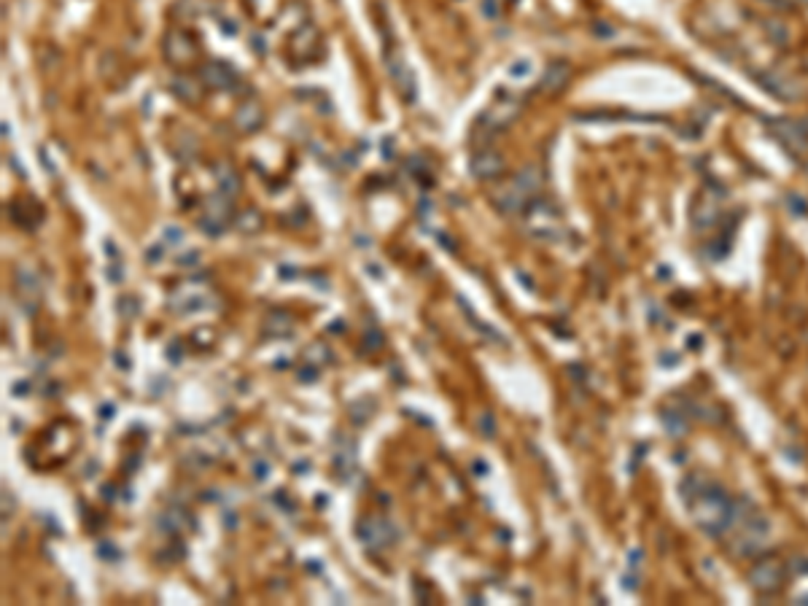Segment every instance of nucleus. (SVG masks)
Here are the masks:
<instances>
[{"mask_svg": "<svg viewBox=\"0 0 808 606\" xmlns=\"http://www.w3.org/2000/svg\"><path fill=\"white\" fill-rule=\"evenodd\" d=\"M199 262H202V253L199 251H186V253H181L175 259V265L183 267V269H195V267H199Z\"/></svg>", "mask_w": 808, "mask_h": 606, "instance_id": "28", "label": "nucleus"}, {"mask_svg": "<svg viewBox=\"0 0 808 606\" xmlns=\"http://www.w3.org/2000/svg\"><path fill=\"white\" fill-rule=\"evenodd\" d=\"M526 229L534 238H553L558 232V213L550 202L537 199L526 208Z\"/></svg>", "mask_w": 808, "mask_h": 606, "instance_id": "5", "label": "nucleus"}, {"mask_svg": "<svg viewBox=\"0 0 808 606\" xmlns=\"http://www.w3.org/2000/svg\"><path fill=\"white\" fill-rule=\"evenodd\" d=\"M305 359L310 364H316V366H321V364L332 362V350L323 345V342H316V345H310L307 350H305Z\"/></svg>", "mask_w": 808, "mask_h": 606, "instance_id": "24", "label": "nucleus"}, {"mask_svg": "<svg viewBox=\"0 0 808 606\" xmlns=\"http://www.w3.org/2000/svg\"><path fill=\"white\" fill-rule=\"evenodd\" d=\"M224 526H226V528H235V526H237V515H235V512L224 515Z\"/></svg>", "mask_w": 808, "mask_h": 606, "instance_id": "39", "label": "nucleus"}, {"mask_svg": "<svg viewBox=\"0 0 808 606\" xmlns=\"http://www.w3.org/2000/svg\"><path fill=\"white\" fill-rule=\"evenodd\" d=\"M189 526H192V520H189V515L183 509H165L156 517V528L165 533H178L183 528H189Z\"/></svg>", "mask_w": 808, "mask_h": 606, "instance_id": "17", "label": "nucleus"}, {"mask_svg": "<svg viewBox=\"0 0 808 606\" xmlns=\"http://www.w3.org/2000/svg\"><path fill=\"white\" fill-rule=\"evenodd\" d=\"M264 335L269 339L291 337L294 335V318L286 310H269V315L264 318Z\"/></svg>", "mask_w": 808, "mask_h": 606, "instance_id": "14", "label": "nucleus"}, {"mask_svg": "<svg viewBox=\"0 0 808 606\" xmlns=\"http://www.w3.org/2000/svg\"><path fill=\"white\" fill-rule=\"evenodd\" d=\"M343 321H332V326H329V332H343Z\"/></svg>", "mask_w": 808, "mask_h": 606, "instance_id": "42", "label": "nucleus"}, {"mask_svg": "<svg viewBox=\"0 0 808 606\" xmlns=\"http://www.w3.org/2000/svg\"><path fill=\"white\" fill-rule=\"evenodd\" d=\"M98 555L105 558V560H116V558H119V550H116L111 542H102V544H98Z\"/></svg>", "mask_w": 808, "mask_h": 606, "instance_id": "35", "label": "nucleus"}, {"mask_svg": "<svg viewBox=\"0 0 808 606\" xmlns=\"http://www.w3.org/2000/svg\"><path fill=\"white\" fill-rule=\"evenodd\" d=\"M205 216H213L219 218V221H224V224H232L235 221V211H232V197H226V194H210L208 199H205V211H202Z\"/></svg>", "mask_w": 808, "mask_h": 606, "instance_id": "16", "label": "nucleus"}, {"mask_svg": "<svg viewBox=\"0 0 808 606\" xmlns=\"http://www.w3.org/2000/svg\"><path fill=\"white\" fill-rule=\"evenodd\" d=\"M477 426H480V434H483V436H493V434H496V420H493V415H490V412H483V415H480Z\"/></svg>", "mask_w": 808, "mask_h": 606, "instance_id": "30", "label": "nucleus"}, {"mask_svg": "<svg viewBox=\"0 0 808 606\" xmlns=\"http://www.w3.org/2000/svg\"><path fill=\"white\" fill-rule=\"evenodd\" d=\"M170 92L183 103H197L202 97V87H197L189 75H175L170 78Z\"/></svg>", "mask_w": 808, "mask_h": 606, "instance_id": "19", "label": "nucleus"}, {"mask_svg": "<svg viewBox=\"0 0 808 606\" xmlns=\"http://www.w3.org/2000/svg\"><path fill=\"white\" fill-rule=\"evenodd\" d=\"M111 415H114V407H111V404H105V407H102V418H111Z\"/></svg>", "mask_w": 808, "mask_h": 606, "instance_id": "44", "label": "nucleus"}, {"mask_svg": "<svg viewBox=\"0 0 808 606\" xmlns=\"http://www.w3.org/2000/svg\"><path fill=\"white\" fill-rule=\"evenodd\" d=\"M334 469L340 472L343 480H348L356 472V442H350L348 436L337 439V447H334Z\"/></svg>", "mask_w": 808, "mask_h": 606, "instance_id": "13", "label": "nucleus"}, {"mask_svg": "<svg viewBox=\"0 0 808 606\" xmlns=\"http://www.w3.org/2000/svg\"><path fill=\"white\" fill-rule=\"evenodd\" d=\"M437 240H440V245H445L447 251H456V245L447 240V235H437Z\"/></svg>", "mask_w": 808, "mask_h": 606, "instance_id": "40", "label": "nucleus"}, {"mask_svg": "<svg viewBox=\"0 0 808 606\" xmlns=\"http://www.w3.org/2000/svg\"><path fill=\"white\" fill-rule=\"evenodd\" d=\"M289 44H291V57H294L296 62H313V60H318L321 54H323L321 35L313 24H302L294 35H291Z\"/></svg>", "mask_w": 808, "mask_h": 606, "instance_id": "6", "label": "nucleus"}, {"mask_svg": "<svg viewBox=\"0 0 808 606\" xmlns=\"http://www.w3.org/2000/svg\"><path fill=\"white\" fill-rule=\"evenodd\" d=\"M221 30H224L226 35H237V24L232 22V19H221Z\"/></svg>", "mask_w": 808, "mask_h": 606, "instance_id": "38", "label": "nucleus"}, {"mask_svg": "<svg viewBox=\"0 0 808 606\" xmlns=\"http://www.w3.org/2000/svg\"><path fill=\"white\" fill-rule=\"evenodd\" d=\"M165 248H168V245H165L162 240L156 242V245H151V248L146 251V262H148V265H156V262L165 256Z\"/></svg>", "mask_w": 808, "mask_h": 606, "instance_id": "33", "label": "nucleus"}, {"mask_svg": "<svg viewBox=\"0 0 808 606\" xmlns=\"http://www.w3.org/2000/svg\"><path fill=\"white\" fill-rule=\"evenodd\" d=\"M526 202H528V194L523 192V189H520L514 181L493 192V205H496V208H499V213H504V216L520 213V211L526 208Z\"/></svg>", "mask_w": 808, "mask_h": 606, "instance_id": "10", "label": "nucleus"}, {"mask_svg": "<svg viewBox=\"0 0 808 606\" xmlns=\"http://www.w3.org/2000/svg\"><path fill=\"white\" fill-rule=\"evenodd\" d=\"M199 81L208 87V89H229L235 81H237V71L229 65V62H205L199 68Z\"/></svg>", "mask_w": 808, "mask_h": 606, "instance_id": "9", "label": "nucleus"}, {"mask_svg": "<svg viewBox=\"0 0 808 606\" xmlns=\"http://www.w3.org/2000/svg\"><path fill=\"white\" fill-rule=\"evenodd\" d=\"M17 289L22 291L25 299H35L41 294V280H38V272L33 267L27 265L17 267Z\"/></svg>", "mask_w": 808, "mask_h": 606, "instance_id": "18", "label": "nucleus"}, {"mask_svg": "<svg viewBox=\"0 0 808 606\" xmlns=\"http://www.w3.org/2000/svg\"><path fill=\"white\" fill-rule=\"evenodd\" d=\"M168 359L170 362H181V348H178V342H172V345H168Z\"/></svg>", "mask_w": 808, "mask_h": 606, "instance_id": "37", "label": "nucleus"}, {"mask_svg": "<svg viewBox=\"0 0 808 606\" xmlns=\"http://www.w3.org/2000/svg\"><path fill=\"white\" fill-rule=\"evenodd\" d=\"M253 48H256V51H259V54H262V51H264V46H262V38H259V35H256V38H253Z\"/></svg>", "mask_w": 808, "mask_h": 606, "instance_id": "43", "label": "nucleus"}, {"mask_svg": "<svg viewBox=\"0 0 808 606\" xmlns=\"http://www.w3.org/2000/svg\"><path fill=\"white\" fill-rule=\"evenodd\" d=\"M168 308L178 315H192V313H202V310L219 308V299H216V294L210 291V286L205 280L192 278V280L178 283L168 294Z\"/></svg>", "mask_w": 808, "mask_h": 606, "instance_id": "1", "label": "nucleus"}, {"mask_svg": "<svg viewBox=\"0 0 808 606\" xmlns=\"http://www.w3.org/2000/svg\"><path fill=\"white\" fill-rule=\"evenodd\" d=\"M296 375H299V380H302V383H313V380H318V369H316V364H307V366H302Z\"/></svg>", "mask_w": 808, "mask_h": 606, "instance_id": "34", "label": "nucleus"}, {"mask_svg": "<svg viewBox=\"0 0 808 606\" xmlns=\"http://www.w3.org/2000/svg\"><path fill=\"white\" fill-rule=\"evenodd\" d=\"M517 114H520V105L517 103H510V100L507 103H493L488 111L480 116V124H485V132L488 135H496V132L507 130L517 119Z\"/></svg>", "mask_w": 808, "mask_h": 606, "instance_id": "8", "label": "nucleus"}, {"mask_svg": "<svg viewBox=\"0 0 808 606\" xmlns=\"http://www.w3.org/2000/svg\"><path fill=\"white\" fill-rule=\"evenodd\" d=\"M114 362H116V366H119V369H124V372L129 369V359H127V353H124V350H116V353H114Z\"/></svg>", "mask_w": 808, "mask_h": 606, "instance_id": "36", "label": "nucleus"}, {"mask_svg": "<svg viewBox=\"0 0 808 606\" xmlns=\"http://www.w3.org/2000/svg\"><path fill=\"white\" fill-rule=\"evenodd\" d=\"M383 335L377 332V326H367V332H364V348H367L369 353H375V350H380L383 348Z\"/></svg>", "mask_w": 808, "mask_h": 606, "instance_id": "26", "label": "nucleus"}, {"mask_svg": "<svg viewBox=\"0 0 808 606\" xmlns=\"http://www.w3.org/2000/svg\"><path fill=\"white\" fill-rule=\"evenodd\" d=\"M14 393H17V396H25V393H27V383H17Z\"/></svg>", "mask_w": 808, "mask_h": 606, "instance_id": "41", "label": "nucleus"}, {"mask_svg": "<svg viewBox=\"0 0 808 606\" xmlns=\"http://www.w3.org/2000/svg\"><path fill=\"white\" fill-rule=\"evenodd\" d=\"M568 78H571V68H568L566 62H553V65L544 71V75H541L539 89H541L544 95H558V92H564L566 89Z\"/></svg>", "mask_w": 808, "mask_h": 606, "instance_id": "12", "label": "nucleus"}, {"mask_svg": "<svg viewBox=\"0 0 808 606\" xmlns=\"http://www.w3.org/2000/svg\"><path fill=\"white\" fill-rule=\"evenodd\" d=\"M162 54L170 65H189L197 60L195 38L181 27H170L165 33V41H162Z\"/></svg>", "mask_w": 808, "mask_h": 606, "instance_id": "2", "label": "nucleus"}, {"mask_svg": "<svg viewBox=\"0 0 808 606\" xmlns=\"http://www.w3.org/2000/svg\"><path fill=\"white\" fill-rule=\"evenodd\" d=\"M162 242H165V245H181V242H183V229L175 226V224H168V226L162 229Z\"/></svg>", "mask_w": 808, "mask_h": 606, "instance_id": "27", "label": "nucleus"}, {"mask_svg": "<svg viewBox=\"0 0 808 606\" xmlns=\"http://www.w3.org/2000/svg\"><path fill=\"white\" fill-rule=\"evenodd\" d=\"M514 184L528 194V197H534L539 192V186H541V172L537 168H523L514 175Z\"/></svg>", "mask_w": 808, "mask_h": 606, "instance_id": "21", "label": "nucleus"}, {"mask_svg": "<svg viewBox=\"0 0 808 606\" xmlns=\"http://www.w3.org/2000/svg\"><path fill=\"white\" fill-rule=\"evenodd\" d=\"M251 474H253L256 480H267V474H269V461H262V458L251 461Z\"/></svg>", "mask_w": 808, "mask_h": 606, "instance_id": "31", "label": "nucleus"}, {"mask_svg": "<svg viewBox=\"0 0 808 606\" xmlns=\"http://www.w3.org/2000/svg\"><path fill=\"white\" fill-rule=\"evenodd\" d=\"M235 127L240 130V132H256L259 127H262V121H264V108H262V103H256V100H245V103H240V108L235 111Z\"/></svg>", "mask_w": 808, "mask_h": 606, "instance_id": "11", "label": "nucleus"}, {"mask_svg": "<svg viewBox=\"0 0 808 606\" xmlns=\"http://www.w3.org/2000/svg\"><path fill=\"white\" fill-rule=\"evenodd\" d=\"M504 168H507L504 157L499 151H493V148H485V145L480 151H474L472 159H469V172L477 181H493V178H499L504 172Z\"/></svg>", "mask_w": 808, "mask_h": 606, "instance_id": "7", "label": "nucleus"}, {"mask_svg": "<svg viewBox=\"0 0 808 606\" xmlns=\"http://www.w3.org/2000/svg\"><path fill=\"white\" fill-rule=\"evenodd\" d=\"M213 178H216V186H219L221 194H226L232 199L240 194V175L235 172V168L229 162H216L213 165Z\"/></svg>", "mask_w": 808, "mask_h": 606, "instance_id": "15", "label": "nucleus"}, {"mask_svg": "<svg viewBox=\"0 0 808 606\" xmlns=\"http://www.w3.org/2000/svg\"><path fill=\"white\" fill-rule=\"evenodd\" d=\"M386 68H388V75H391L396 92L404 97L407 103H413L418 95V84H415V73H413V68L407 65V60H404L399 51L388 48V51H386Z\"/></svg>", "mask_w": 808, "mask_h": 606, "instance_id": "4", "label": "nucleus"}, {"mask_svg": "<svg viewBox=\"0 0 808 606\" xmlns=\"http://www.w3.org/2000/svg\"><path fill=\"white\" fill-rule=\"evenodd\" d=\"M116 310H119V315H124V318H135L138 310H141V305H138L132 296H122L119 305H116Z\"/></svg>", "mask_w": 808, "mask_h": 606, "instance_id": "29", "label": "nucleus"}, {"mask_svg": "<svg viewBox=\"0 0 808 606\" xmlns=\"http://www.w3.org/2000/svg\"><path fill=\"white\" fill-rule=\"evenodd\" d=\"M534 73V62L531 60H514L512 65H507V75L512 78V81H523V78H528Z\"/></svg>", "mask_w": 808, "mask_h": 606, "instance_id": "25", "label": "nucleus"}, {"mask_svg": "<svg viewBox=\"0 0 808 606\" xmlns=\"http://www.w3.org/2000/svg\"><path fill=\"white\" fill-rule=\"evenodd\" d=\"M235 229L237 232H243V235H256V232H262V226H264V216L259 213V211H253V208H248V211H240V213H235Z\"/></svg>", "mask_w": 808, "mask_h": 606, "instance_id": "20", "label": "nucleus"}, {"mask_svg": "<svg viewBox=\"0 0 808 606\" xmlns=\"http://www.w3.org/2000/svg\"><path fill=\"white\" fill-rule=\"evenodd\" d=\"M483 14L488 17V19H499V14H501V0H483Z\"/></svg>", "mask_w": 808, "mask_h": 606, "instance_id": "32", "label": "nucleus"}, {"mask_svg": "<svg viewBox=\"0 0 808 606\" xmlns=\"http://www.w3.org/2000/svg\"><path fill=\"white\" fill-rule=\"evenodd\" d=\"M197 226H199V232H205L208 238H221V235L226 232L229 224H224V221H219V218L205 216V213H202V216L197 218Z\"/></svg>", "mask_w": 808, "mask_h": 606, "instance_id": "23", "label": "nucleus"}, {"mask_svg": "<svg viewBox=\"0 0 808 606\" xmlns=\"http://www.w3.org/2000/svg\"><path fill=\"white\" fill-rule=\"evenodd\" d=\"M356 536L367 550H386L396 542V528L383 517H364L356 526Z\"/></svg>", "mask_w": 808, "mask_h": 606, "instance_id": "3", "label": "nucleus"}, {"mask_svg": "<svg viewBox=\"0 0 808 606\" xmlns=\"http://www.w3.org/2000/svg\"><path fill=\"white\" fill-rule=\"evenodd\" d=\"M372 412H375V402H372L369 396L356 399V402L350 404V420H353L356 426H361V423H367L369 418H372Z\"/></svg>", "mask_w": 808, "mask_h": 606, "instance_id": "22", "label": "nucleus"}]
</instances>
